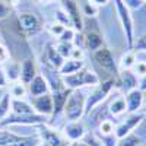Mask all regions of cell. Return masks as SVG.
<instances>
[{"label":"cell","mask_w":146,"mask_h":146,"mask_svg":"<svg viewBox=\"0 0 146 146\" xmlns=\"http://www.w3.org/2000/svg\"><path fill=\"white\" fill-rule=\"evenodd\" d=\"M94 89L91 91V94L86 96V102H85V115H89L96 105L102 104L108 96L114 91V88H117V80L108 78L102 82H100L98 85L92 86Z\"/></svg>","instance_id":"cell-1"},{"label":"cell","mask_w":146,"mask_h":146,"mask_svg":"<svg viewBox=\"0 0 146 146\" xmlns=\"http://www.w3.org/2000/svg\"><path fill=\"white\" fill-rule=\"evenodd\" d=\"M62 80L64 83V86L69 89H80L85 86H95L101 82L100 76L95 72H92L91 69H88L85 66L83 69H80L79 72L73 73V75H67V76H62Z\"/></svg>","instance_id":"cell-2"},{"label":"cell","mask_w":146,"mask_h":146,"mask_svg":"<svg viewBox=\"0 0 146 146\" xmlns=\"http://www.w3.org/2000/svg\"><path fill=\"white\" fill-rule=\"evenodd\" d=\"M85 102H86V95H85L80 89H73L63 108V114L69 121L80 120L85 117Z\"/></svg>","instance_id":"cell-3"},{"label":"cell","mask_w":146,"mask_h":146,"mask_svg":"<svg viewBox=\"0 0 146 146\" xmlns=\"http://www.w3.org/2000/svg\"><path fill=\"white\" fill-rule=\"evenodd\" d=\"M92 57H94V62L96 63V66H100L102 70H105L107 75L111 78V79L117 80V88H118V75H120V70H118V67L115 64V60H114V56H113L111 50L104 45V47L98 48V50H95L94 54H92Z\"/></svg>","instance_id":"cell-4"},{"label":"cell","mask_w":146,"mask_h":146,"mask_svg":"<svg viewBox=\"0 0 146 146\" xmlns=\"http://www.w3.org/2000/svg\"><path fill=\"white\" fill-rule=\"evenodd\" d=\"M114 3H115V10H117L120 25L123 28V32H124V36H126L127 50H131L133 42H135V27H133V18H131V13H130L131 10H129L121 0H114Z\"/></svg>","instance_id":"cell-5"},{"label":"cell","mask_w":146,"mask_h":146,"mask_svg":"<svg viewBox=\"0 0 146 146\" xmlns=\"http://www.w3.org/2000/svg\"><path fill=\"white\" fill-rule=\"evenodd\" d=\"M47 123V117L40 115L36 113H31V114H12L9 113V115L6 118H3L0 121V127H9V126H29V127H36Z\"/></svg>","instance_id":"cell-6"},{"label":"cell","mask_w":146,"mask_h":146,"mask_svg":"<svg viewBox=\"0 0 146 146\" xmlns=\"http://www.w3.org/2000/svg\"><path fill=\"white\" fill-rule=\"evenodd\" d=\"M38 129V137L41 142L50 145V146H67L70 142L66 139V136L63 135V131H58L56 129H53L51 126H48L47 123L36 126Z\"/></svg>","instance_id":"cell-7"},{"label":"cell","mask_w":146,"mask_h":146,"mask_svg":"<svg viewBox=\"0 0 146 146\" xmlns=\"http://www.w3.org/2000/svg\"><path fill=\"white\" fill-rule=\"evenodd\" d=\"M18 27L21 29V32L25 36H31L35 35L41 31V21L38 19V16L29 13V12H22L18 15Z\"/></svg>","instance_id":"cell-8"},{"label":"cell","mask_w":146,"mask_h":146,"mask_svg":"<svg viewBox=\"0 0 146 146\" xmlns=\"http://www.w3.org/2000/svg\"><path fill=\"white\" fill-rule=\"evenodd\" d=\"M60 7L69 15V18L72 21V28L76 32H82L83 31V19H82L79 5L76 0H60Z\"/></svg>","instance_id":"cell-9"},{"label":"cell","mask_w":146,"mask_h":146,"mask_svg":"<svg viewBox=\"0 0 146 146\" xmlns=\"http://www.w3.org/2000/svg\"><path fill=\"white\" fill-rule=\"evenodd\" d=\"M145 118V114L143 113H131V114H127V117L121 121L120 124L115 126V136L117 139L120 137H124L126 135H129V133H133V130H135L142 121Z\"/></svg>","instance_id":"cell-10"},{"label":"cell","mask_w":146,"mask_h":146,"mask_svg":"<svg viewBox=\"0 0 146 146\" xmlns=\"http://www.w3.org/2000/svg\"><path fill=\"white\" fill-rule=\"evenodd\" d=\"M31 98H32L31 105L36 114L44 115V117H51L54 105H53V96L50 92L40 96H31Z\"/></svg>","instance_id":"cell-11"},{"label":"cell","mask_w":146,"mask_h":146,"mask_svg":"<svg viewBox=\"0 0 146 146\" xmlns=\"http://www.w3.org/2000/svg\"><path fill=\"white\" fill-rule=\"evenodd\" d=\"M63 135L66 136V139L69 142H79L83 139V136L86 135V129H85L83 123L80 120H75V121H69L64 126Z\"/></svg>","instance_id":"cell-12"},{"label":"cell","mask_w":146,"mask_h":146,"mask_svg":"<svg viewBox=\"0 0 146 146\" xmlns=\"http://www.w3.org/2000/svg\"><path fill=\"white\" fill-rule=\"evenodd\" d=\"M72 92V89L69 88H60V89H54L51 92V96H53V105H54V110H53V114H51V118H56L57 115H60L63 113V108H64V104L67 101V96L69 94Z\"/></svg>","instance_id":"cell-13"},{"label":"cell","mask_w":146,"mask_h":146,"mask_svg":"<svg viewBox=\"0 0 146 146\" xmlns=\"http://www.w3.org/2000/svg\"><path fill=\"white\" fill-rule=\"evenodd\" d=\"M124 100H126V105H127V114L139 113L143 107V92L139 88L129 91V92H126Z\"/></svg>","instance_id":"cell-14"},{"label":"cell","mask_w":146,"mask_h":146,"mask_svg":"<svg viewBox=\"0 0 146 146\" xmlns=\"http://www.w3.org/2000/svg\"><path fill=\"white\" fill-rule=\"evenodd\" d=\"M139 86L137 76L133 73L131 69H121L118 75V88H121L124 92L133 91Z\"/></svg>","instance_id":"cell-15"},{"label":"cell","mask_w":146,"mask_h":146,"mask_svg":"<svg viewBox=\"0 0 146 146\" xmlns=\"http://www.w3.org/2000/svg\"><path fill=\"white\" fill-rule=\"evenodd\" d=\"M38 75V69H36V64L34 62V58H25L23 62L21 63V82L23 85H28L31 83V80Z\"/></svg>","instance_id":"cell-16"},{"label":"cell","mask_w":146,"mask_h":146,"mask_svg":"<svg viewBox=\"0 0 146 146\" xmlns=\"http://www.w3.org/2000/svg\"><path fill=\"white\" fill-rule=\"evenodd\" d=\"M28 92L31 96H40V95H44V94H48L50 92V85H48V80L42 76V75H36L31 83L28 85Z\"/></svg>","instance_id":"cell-17"},{"label":"cell","mask_w":146,"mask_h":146,"mask_svg":"<svg viewBox=\"0 0 146 146\" xmlns=\"http://www.w3.org/2000/svg\"><path fill=\"white\" fill-rule=\"evenodd\" d=\"M44 62H45V64L48 67H51L53 70H57L58 72V69L62 67V64L64 62V58L57 53L54 45L50 44V45H47V50L44 53Z\"/></svg>","instance_id":"cell-18"},{"label":"cell","mask_w":146,"mask_h":146,"mask_svg":"<svg viewBox=\"0 0 146 146\" xmlns=\"http://www.w3.org/2000/svg\"><path fill=\"white\" fill-rule=\"evenodd\" d=\"M107 110H108L110 115H113V117H120V115L126 114L127 113V105H126L124 96H121V95L113 96V98L110 100L108 105H107Z\"/></svg>","instance_id":"cell-19"},{"label":"cell","mask_w":146,"mask_h":146,"mask_svg":"<svg viewBox=\"0 0 146 146\" xmlns=\"http://www.w3.org/2000/svg\"><path fill=\"white\" fill-rule=\"evenodd\" d=\"M5 75H6V79L7 82L10 83H15L21 79V63L19 62H15V60H6L5 64L2 66Z\"/></svg>","instance_id":"cell-20"},{"label":"cell","mask_w":146,"mask_h":146,"mask_svg":"<svg viewBox=\"0 0 146 146\" xmlns=\"http://www.w3.org/2000/svg\"><path fill=\"white\" fill-rule=\"evenodd\" d=\"M83 38H85V48H88L91 51H95L104 47V38L100 34V31H91L88 34H83Z\"/></svg>","instance_id":"cell-21"},{"label":"cell","mask_w":146,"mask_h":146,"mask_svg":"<svg viewBox=\"0 0 146 146\" xmlns=\"http://www.w3.org/2000/svg\"><path fill=\"white\" fill-rule=\"evenodd\" d=\"M85 67V62L83 60H73V58H66L62 67L58 69V75L60 76H67V75H73V73L79 72L80 69Z\"/></svg>","instance_id":"cell-22"},{"label":"cell","mask_w":146,"mask_h":146,"mask_svg":"<svg viewBox=\"0 0 146 146\" xmlns=\"http://www.w3.org/2000/svg\"><path fill=\"white\" fill-rule=\"evenodd\" d=\"M10 113L12 114H31L35 113L34 108L29 102H27L25 100H16V98H12L10 100Z\"/></svg>","instance_id":"cell-23"},{"label":"cell","mask_w":146,"mask_h":146,"mask_svg":"<svg viewBox=\"0 0 146 146\" xmlns=\"http://www.w3.org/2000/svg\"><path fill=\"white\" fill-rule=\"evenodd\" d=\"M28 92V86L27 85H23L21 80L15 82V83H12V86L9 89V94L12 98H16V100H23L25 98V95Z\"/></svg>","instance_id":"cell-24"},{"label":"cell","mask_w":146,"mask_h":146,"mask_svg":"<svg viewBox=\"0 0 146 146\" xmlns=\"http://www.w3.org/2000/svg\"><path fill=\"white\" fill-rule=\"evenodd\" d=\"M117 146H142V139L135 133H129L117 140Z\"/></svg>","instance_id":"cell-25"},{"label":"cell","mask_w":146,"mask_h":146,"mask_svg":"<svg viewBox=\"0 0 146 146\" xmlns=\"http://www.w3.org/2000/svg\"><path fill=\"white\" fill-rule=\"evenodd\" d=\"M115 130V126H114V121L110 120V118H105V120H101L100 124L96 126V131L95 133H100V135H111Z\"/></svg>","instance_id":"cell-26"},{"label":"cell","mask_w":146,"mask_h":146,"mask_svg":"<svg viewBox=\"0 0 146 146\" xmlns=\"http://www.w3.org/2000/svg\"><path fill=\"white\" fill-rule=\"evenodd\" d=\"M54 22L56 23H60V25L64 27V28H72V21H70L69 15L66 13L62 7H58L54 12Z\"/></svg>","instance_id":"cell-27"},{"label":"cell","mask_w":146,"mask_h":146,"mask_svg":"<svg viewBox=\"0 0 146 146\" xmlns=\"http://www.w3.org/2000/svg\"><path fill=\"white\" fill-rule=\"evenodd\" d=\"M137 62L136 58V53L133 50H129L126 54L121 56V60H120V66L121 69H131L133 66H135V63Z\"/></svg>","instance_id":"cell-28"},{"label":"cell","mask_w":146,"mask_h":146,"mask_svg":"<svg viewBox=\"0 0 146 146\" xmlns=\"http://www.w3.org/2000/svg\"><path fill=\"white\" fill-rule=\"evenodd\" d=\"M73 42H67V41H58L56 45H54V48L57 50V53L62 56L64 60L66 58H69L70 57V53H72V50H73Z\"/></svg>","instance_id":"cell-29"},{"label":"cell","mask_w":146,"mask_h":146,"mask_svg":"<svg viewBox=\"0 0 146 146\" xmlns=\"http://www.w3.org/2000/svg\"><path fill=\"white\" fill-rule=\"evenodd\" d=\"M10 100L12 96L10 94H5L2 98H0V121H2L3 118H6L10 113Z\"/></svg>","instance_id":"cell-30"},{"label":"cell","mask_w":146,"mask_h":146,"mask_svg":"<svg viewBox=\"0 0 146 146\" xmlns=\"http://www.w3.org/2000/svg\"><path fill=\"white\" fill-rule=\"evenodd\" d=\"M98 10H100V7L96 5H94L92 2H89V0H86L82 6V13L85 16H89V18H95L98 15Z\"/></svg>","instance_id":"cell-31"},{"label":"cell","mask_w":146,"mask_h":146,"mask_svg":"<svg viewBox=\"0 0 146 146\" xmlns=\"http://www.w3.org/2000/svg\"><path fill=\"white\" fill-rule=\"evenodd\" d=\"M95 135L98 136V139L102 142L104 146H117V140L118 139L115 136V133H111V135H100V133H95Z\"/></svg>","instance_id":"cell-32"},{"label":"cell","mask_w":146,"mask_h":146,"mask_svg":"<svg viewBox=\"0 0 146 146\" xmlns=\"http://www.w3.org/2000/svg\"><path fill=\"white\" fill-rule=\"evenodd\" d=\"M85 143H86L88 146H104L102 145V142L98 139V136L95 135L94 131H86V135L83 136V139H82Z\"/></svg>","instance_id":"cell-33"},{"label":"cell","mask_w":146,"mask_h":146,"mask_svg":"<svg viewBox=\"0 0 146 146\" xmlns=\"http://www.w3.org/2000/svg\"><path fill=\"white\" fill-rule=\"evenodd\" d=\"M135 53L143 51L146 53V34L140 35L139 38H135V42H133V48H131Z\"/></svg>","instance_id":"cell-34"},{"label":"cell","mask_w":146,"mask_h":146,"mask_svg":"<svg viewBox=\"0 0 146 146\" xmlns=\"http://www.w3.org/2000/svg\"><path fill=\"white\" fill-rule=\"evenodd\" d=\"M75 34H76V31L73 29V28H64V31L60 34V36H58V41H67V42H72L73 41V38H75Z\"/></svg>","instance_id":"cell-35"},{"label":"cell","mask_w":146,"mask_h":146,"mask_svg":"<svg viewBox=\"0 0 146 146\" xmlns=\"http://www.w3.org/2000/svg\"><path fill=\"white\" fill-rule=\"evenodd\" d=\"M121 2L126 5V7H127L129 10H139V9H142L143 5H145L143 0H121Z\"/></svg>","instance_id":"cell-36"},{"label":"cell","mask_w":146,"mask_h":146,"mask_svg":"<svg viewBox=\"0 0 146 146\" xmlns=\"http://www.w3.org/2000/svg\"><path fill=\"white\" fill-rule=\"evenodd\" d=\"M133 73H135L136 76H145L146 75V62H136L135 66L131 67Z\"/></svg>","instance_id":"cell-37"},{"label":"cell","mask_w":146,"mask_h":146,"mask_svg":"<svg viewBox=\"0 0 146 146\" xmlns=\"http://www.w3.org/2000/svg\"><path fill=\"white\" fill-rule=\"evenodd\" d=\"M47 29H48V32H50L53 36L58 38L60 34L64 31V27H62L60 23H56V22H54V23H51V25H47Z\"/></svg>","instance_id":"cell-38"},{"label":"cell","mask_w":146,"mask_h":146,"mask_svg":"<svg viewBox=\"0 0 146 146\" xmlns=\"http://www.w3.org/2000/svg\"><path fill=\"white\" fill-rule=\"evenodd\" d=\"M10 13H12V9H10L7 5H5L2 0H0V21L7 19Z\"/></svg>","instance_id":"cell-39"},{"label":"cell","mask_w":146,"mask_h":146,"mask_svg":"<svg viewBox=\"0 0 146 146\" xmlns=\"http://www.w3.org/2000/svg\"><path fill=\"white\" fill-rule=\"evenodd\" d=\"M83 50L82 48H78V47H73V50L70 53V57L69 58H73V60H83Z\"/></svg>","instance_id":"cell-40"},{"label":"cell","mask_w":146,"mask_h":146,"mask_svg":"<svg viewBox=\"0 0 146 146\" xmlns=\"http://www.w3.org/2000/svg\"><path fill=\"white\" fill-rule=\"evenodd\" d=\"M9 57H10V53H9V50L5 47V45H2L0 44V62L2 63H5L6 60H9Z\"/></svg>","instance_id":"cell-41"},{"label":"cell","mask_w":146,"mask_h":146,"mask_svg":"<svg viewBox=\"0 0 146 146\" xmlns=\"http://www.w3.org/2000/svg\"><path fill=\"white\" fill-rule=\"evenodd\" d=\"M7 83H9V82H7V79H6V75H5L2 66H0V88H6Z\"/></svg>","instance_id":"cell-42"},{"label":"cell","mask_w":146,"mask_h":146,"mask_svg":"<svg viewBox=\"0 0 146 146\" xmlns=\"http://www.w3.org/2000/svg\"><path fill=\"white\" fill-rule=\"evenodd\" d=\"M142 92H145L146 91V75L145 76H142L140 79H139V86H137Z\"/></svg>","instance_id":"cell-43"},{"label":"cell","mask_w":146,"mask_h":146,"mask_svg":"<svg viewBox=\"0 0 146 146\" xmlns=\"http://www.w3.org/2000/svg\"><path fill=\"white\" fill-rule=\"evenodd\" d=\"M2 2H3L5 5H7L10 9H12V7H16V6L19 5V0H2Z\"/></svg>","instance_id":"cell-44"},{"label":"cell","mask_w":146,"mask_h":146,"mask_svg":"<svg viewBox=\"0 0 146 146\" xmlns=\"http://www.w3.org/2000/svg\"><path fill=\"white\" fill-rule=\"evenodd\" d=\"M89 2H92L94 5H96V6H105V5H108L110 3V0H89Z\"/></svg>","instance_id":"cell-45"},{"label":"cell","mask_w":146,"mask_h":146,"mask_svg":"<svg viewBox=\"0 0 146 146\" xmlns=\"http://www.w3.org/2000/svg\"><path fill=\"white\" fill-rule=\"evenodd\" d=\"M73 146H88L83 140H79V142H73Z\"/></svg>","instance_id":"cell-46"},{"label":"cell","mask_w":146,"mask_h":146,"mask_svg":"<svg viewBox=\"0 0 146 146\" xmlns=\"http://www.w3.org/2000/svg\"><path fill=\"white\" fill-rule=\"evenodd\" d=\"M40 2H42V3H51V2H54V0H40Z\"/></svg>","instance_id":"cell-47"},{"label":"cell","mask_w":146,"mask_h":146,"mask_svg":"<svg viewBox=\"0 0 146 146\" xmlns=\"http://www.w3.org/2000/svg\"><path fill=\"white\" fill-rule=\"evenodd\" d=\"M36 146H50V145H47V143H44V142H40Z\"/></svg>","instance_id":"cell-48"},{"label":"cell","mask_w":146,"mask_h":146,"mask_svg":"<svg viewBox=\"0 0 146 146\" xmlns=\"http://www.w3.org/2000/svg\"><path fill=\"white\" fill-rule=\"evenodd\" d=\"M143 114H145V115H146V105H145V107H143Z\"/></svg>","instance_id":"cell-49"},{"label":"cell","mask_w":146,"mask_h":146,"mask_svg":"<svg viewBox=\"0 0 146 146\" xmlns=\"http://www.w3.org/2000/svg\"><path fill=\"white\" fill-rule=\"evenodd\" d=\"M67 146H73V142H70V143H69V145H67Z\"/></svg>","instance_id":"cell-50"},{"label":"cell","mask_w":146,"mask_h":146,"mask_svg":"<svg viewBox=\"0 0 146 146\" xmlns=\"http://www.w3.org/2000/svg\"><path fill=\"white\" fill-rule=\"evenodd\" d=\"M143 2H145V3H146V0H143Z\"/></svg>","instance_id":"cell-51"}]
</instances>
